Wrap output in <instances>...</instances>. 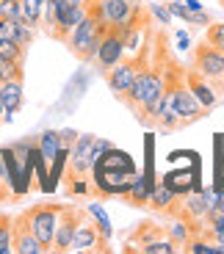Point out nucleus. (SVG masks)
Listing matches in <instances>:
<instances>
[{
  "instance_id": "0eeeda50",
  "label": "nucleus",
  "mask_w": 224,
  "mask_h": 254,
  "mask_svg": "<svg viewBox=\"0 0 224 254\" xmlns=\"http://www.w3.org/2000/svg\"><path fill=\"white\" fill-rule=\"evenodd\" d=\"M58 216H61V207H50V204H42V207H33L25 213L28 227L31 232L42 241V246H53V235H56L58 227Z\"/></svg>"
},
{
  "instance_id": "6e6552de",
  "label": "nucleus",
  "mask_w": 224,
  "mask_h": 254,
  "mask_svg": "<svg viewBox=\"0 0 224 254\" xmlns=\"http://www.w3.org/2000/svg\"><path fill=\"white\" fill-rule=\"evenodd\" d=\"M125 33L119 31L116 25H108V31L103 33V39H100V47H97L94 58L97 64L103 66V69H111L114 64L122 61V56H125Z\"/></svg>"
},
{
  "instance_id": "9d476101",
  "label": "nucleus",
  "mask_w": 224,
  "mask_h": 254,
  "mask_svg": "<svg viewBox=\"0 0 224 254\" xmlns=\"http://www.w3.org/2000/svg\"><path fill=\"white\" fill-rule=\"evenodd\" d=\"M11 249L19 254H42L45 252V246H42V241H39L36 235L31 232V227H28V218L25 216H19L17 224H11Z\"/></svg>"
},
{
  "instance_id": "72a5a7b5",
  "label": "nucleus",
  "mask_w": 224,
  "mask_h": 254,
  "mask_svg": "<svg viewBox=\"0 0 224 254\" xmlns=\"http://www.w3.org/2000/svg\"><path fill=\"white\" fill-rule=\"evenodd\" d=\"M219 3H222V6H224V0H219Z\"/></svg>"
},
{
  "instance_id": "bb28decb",
  "label": "nucleus",
  "mask_w": 224,
  "mask_h": 254,
  "mask_svg": "<svg viewBox=\"0 0 224 254\" xmlns=\"http://www.w3.org/2000/svg\"><path fill=\"white\" fill-rule=\"evenodd\" d=\"M0 17L22 19V0H0Z\"/></svg>"
},
{
  "instance_id": "c85d7f7f",
  "label": "nucleus",
  "mask_w": 224,
  "mask_h": 254,
  "mask_svg": "<svg viewBox=\"0 0 224 254\" xmlns=\"http://www.w3.org/2000/svg\"><path fill=\"white\" fill-rule=\"evenodd\" d=\"M86 0H56L58 8H70V6H83Z\"/></svg>"
},
{
  "instance_id": "412c9836",
  "label": "nucleus",
  "mask_w": 224,
  "mask_h": 254,
  "mask_svg": "<svg viewBox=\"0 0 224 254\" xmlns=\"http://www.w3.org/2000/svg\"><path fill=\"white\" fill-rule=\"evenodd\" d=\"M42 6H45V0H22V19L31 28L42 22Z\"/></svg>"
},
{
  "instance_id": "4468645a",
  "label": "nucleus",
  "mask_w": 224,
  "mask_h": 254,
  "mask_svg": "<svg viewBox=\"0 0 224 254\" xmlns=\"http://www.w3.org/2000/svg\"><path fill=\"white\" fill-rule=\"evenodd\" d=\"M0 97H3V119L11 122V114H17L22 105V77H11V80L0 83Z\"/></svg>"
},
{
  "instance_id": "a878e982",
  "label": "nucleus",
  "mask_w": 224,
  "mask_h": 254,
  "mask_svg": "<svg viewBox=\"0 0 224 254\" xmlns=\"http://www.w3.org/2000/svg\"><path fill=\"white\" fill-rule=\"evenodd\" d=\"M205 42H211L219 53H224V22H213V25H208Z\"/></svg>"
},
{
  "instance_id": "1a4fd4ad",
  "label": "nucleus",
  "mask_w": 224,
  "mask_h": 254,
  "mask_svg": "<svg viewBox=\"0 0 224 254\" xmlns=\"http://www.w3.org/2000/svg\"><path fill=\"white\" fill-rule=\"evenodd\" d=\"M139 69H141V61H125V64L119 61V64H114V66L108 69V86H111V91H114V94H119V97H125L130 91V86H133Z\"/></svg>"
},
{
  "instance_id": "f3484780",
  "label": "nucleus",
  "mask_w": 224,
  "mask_h": 254,
  "mask_svg": "<svg viewBox=\"0 0 224 254\" xmlns=\"http://www.w3.org/2000/svg\"><path fill=\"white\" fill-rule=\"evenodd\" d=\"M163 185L174 190V196H186L194 190V172L191 169H177V172H169L163 177Z\"/></svg>"
},
{
  "instance_id": "2eb2a0df",
  "label": "nucleus",
  "mask_w": 224,
  "mask_h": 254,
  "mask_svg": "<svg viewBox=\"0 0 224 254\" xmlns=\"http://www.w3.org/2000/svg\"><path fill=\"white\" fill-rule=\"evenodd\" d=\"M186 86L191 89V94L197 97L199 102H202V108H205V111H208V108H213V105L219 102V94L213 91V86H211V83H208L202 75H197L194 69L186 75Z\"/></svg>"
},
{
  "instance_id": "f8f14e48",
  "label": "nucleus",
  "mask_w": 224,
  "mask_h": 254,
  "mask_svg": "<svg viewBox=\"0 0 224 254\" xmlns=\"http://www.w3.org/2000/svg\"><path fill=\"white\" fill-rule=\"evenodd\" d=\"M86 8H89V3H83V6H70V8H58L56 6V22H53L50 33L56 39H67L72 33V28L86 17Z\"/></svg>"
},
{
  "instance_id": "a211bd4d",
  "label": "nucleus",
  "mask_w": 224,
  "mask_h": 254,
  "mask_svg": "<svg viewBox=\"0 0 224 254\" xmlns=\"http://www.w3.org/2000/svg\"><path fill=\"white\" fill-rule=\"evenodd\" d=\"M125 196H128L133 204H147L149 196H152V183H149L147 177H139V174H136L133 185H130V190L125 193Z\"/></svg>"
},
{
  "instance_id": "f03ea898",
  "label": "nucleus",
  "mask_w": 224,
  "mask_h": 254,
  "mask_svg": "<svg viewBox=\"0 0 224 254\" xmlns=\"http://www.w3.org/2000/svg\"><path fill=\"white\" fill-rule=\"evenodd\" d=\"M108 31V22L103 17V8L97 3L94 8H86V17L72 28V33L67 36V45L72 47V53L80 58H94L97 47H100V39Z\"/></svg>"
},
{
  "instance_id": "aec40b11",
  "label": "nucleus",
  "mask_w": 224,
  "mask_h": 254,
  "mask_svg": "<svg viewBox=\"0 0 224 254\" xmlns=\"http://www.w3.org/2000/svg\"><path fill=\"white\" fill-rule=\"evenodd\" d=\"M0 58H8V61H14V64H22V58H25V47H19L14 39L0 36Z\"/></svg>"
},
{
  "instance_id": "20e7f679",
  "label": "nucleus",
  "mask_w": 224,
  "mask_h": 254,
  "mask_svg": "<svg viewBox=\"0 0 224 254\" xmlns=\"http://www.w3.org/2000/svg\"><path fill=\"white\" fill-rule=\"evenodd\" d=\"M163 89H166V75H163L160 69L141 66L139 75H136V80H133V86H130V91L125 94V100H128L133 108L141 111L147 102H152Z\"/></svg>"
},
{
  "instance_id": "4be33fe9",
  "label": "nucleus",
  "mask_w": 224,
  "mask_h": 254,
  "mask_svg": "<svg viewBox=\"0 0 224 254\" xmlns=\"http://www.w3.org/2000/svg\"><path fill=\"white\" fill-rule=\"evenodd\" d=\"M149 202H152V207H155V210H166V207H172V202H174V190H172V188H166V185L160 183L158 188H152V196H149Z\"/></svg>"
},
{
  "instance_id": "6ab92c4d",
  "label": "nucleus",
  "mask_w": 224,
  "mask_h": 254,
  "mask_svg": "<svg viewBox=\"0 0 224 254\" xmlns=\"http://www.w3.org/2000/svg\"><path fill=\"white\" fill-rule=\"evenodd\" d=\"M58 149H61V133H45L42 135V141H39V152H42L45 163H53V160H56Z\"/></svg>"
},
{
  "instance_id": "7c9ffc66",
  "label": "nucleus",
  "mask_w": 224,
  "mask_h": 254,
  "mask_svg": "<svg viewBox=\"0 0 224 254\" xmlns=\"http://www.w3.org/2000/svg\"><path fill=\"white\" fill-rule=\"evenodd\" d=\"M152 11H155V14H158V17H160V19H163V22H169V14H166V11H163V8H160V6H152Z\"/></svg>"
},
{
  "instance_id": "5701e85b",
  "label": "nucleus",
  "mask_w": 224,
  "mask_h": 254,
  "mask_svg": "<svg viewBox=\"0 0 224 254\" xmlns=\"http://www.w3.org/2000/svg\"><path fill=\"white\" fill-rule=\"evenodd\" d=\"M89 213L94 216V221H97V229H100V235L108 241L111 238V224H108V216H105V210L100 207V204H89Z\"/></svg>"
},
{
  "instance_id": "9b49d317",
  "label": "nucleus",
  "mask_w": 224,
  "mask_h": 254,
  "mask_svg": "<svg viewBox=\"0 0 224 254\" xmlns=\"http://www.w3.org/2000/svg\"><path fill=\"white\" fill-rule=\"evenodd\" d=\"M61 213L64 216H58V227H56V235H53V249L56 252H70L75 227L83 218V213H75V210H61Z\"/></svg>"
},
{
  "instance_id": "cd10ccee",
  "label": "nucleus",
  "mask_w": 224,
  "mask_h": 254,
  "mask_svg": "<svg viewBox=\"0 0 224 254\" xmlns=\"http://www.w3.org/2000/svg\"><path fill=\"white\" fill-rule=\"evenodd\" d=\"M144 252L147 254H172L174 241H149V243H144Z\"/></svg>"
},
{
  "instance_id": "f257e3e1",
  "label": "nucleus",
  "mask_w": 224,
  "mask_h": 254,
  "mask_svg": "<svg viewBox=\"0 0 224 254\" xmlns=\"http://www.w3.org/2000/svg\"><path fill=\"white\" fill-rule=\"evenodd\" d=\"M94 188L105 196H125L136 180V163L128 152L122 149H105L94 163Z\"/></svg>"
},
{
  "instance_id": "393cba45",
  "label": "nucleus",
  "mask_w": 224,
  "mask_h": 254,
  "mask_svg": "<svg viewBox=\"0 0 224 254\" xmlns=\"http://www.w3.org/2000/svg\"><path fill=\"white\" fill-rule=\"evenodd\" d=\"M11 77H22V64H14L8 58H0V83L11 80Z\"/></svg>"
},
{
  "instance_id": "473e14b6",
  "label": "nucleus",
  "mask_w": 224,
  "mask_h": 254,
  "mask_svg": "<svg viewBox=\"0 0 224 254\" xmlns=\"http://www.w3.org/2000/svg\"><path fill=\"white\" fill-rule=\"evenodd\" d=\"M3 111H6V108H3V97H0V116H3Z\"/></svg>"
},
{
  "instance_id": "ddd939ff",
  "label": "nucleus",
  "mask_w": 224,
  "mask_h": 254,
  "mask_svg": "<svg viewBox=\"0 0 224 254\" xmlns=\"http://www.w3.org/2000/svg\"><path fill=\"white\" fill-rule=\"evenodd\" d=\"M100 243H105V238L100 235L97 224H89V221H77L75 227V235H72V252H89V249H97Z\"/></svg>"
},
{
  "instance_id": "c756f323",
  "label": "nucleus",
  "mask_w": 224,
  "mask_h": 254,
  "mask_svg": "<svg viewBox=\"0 0 224 254\" xmlns=\"http://www.w3.org/2000/svg\"><path fill=\"white\" fill-rule=\"evenodd\" d=\"M183 6H186L188 11H199V8H202L199 6V0H183Z\"/></svg>"
},
{
  "instance_id": "423d86ee",
  "label": "nucleus",
  "mask_w": 224,
  "mask_h": 254,
  "mask_svg": "<svg viewBox=\"0 0 224 254\" xmlns=\"http://www.w3.org/2000/svg\"><path fill=\"white\" fill-rule=\"evenodd\" d=\"M169 108H172V114L180 122H197L205 114L202 102L191 94V89H188L186 83H180V80H174L169 86Z\"/></svg>"
},
{
  "instance_id": "b1692460",
  "label": "nucleus",
  "mask_w": 224,
  "mask_h": 254,
  "mask_svg": "<svg viewBox=\"0 0 224 254\" xmlns=\"http://www.w3.org/2000/svg\"><path fill=\"white\" fill-rule=\"evenodd\" d=\"M11 238H14V232H11V218H8V216H0V254L11 252Z\"/></svg>"
},
{
  "instance_id": "dca6fc26",
  "label": "nucleus",
  "mask_w": 224,
  "mask_h": 254,
  "mask_svg": "<svg viewBox=\"0 0 224 254\" xmlns=\"http://www.w3.org/2000/svg\"><path fill=\"white\" fill-rule=\"evenodd\" d=\"M100 8H103V17L108 25H125L136 14L130 0H100Z\"/></svg>"
},
{
  "instance_id": "2f4dec72",
  "label": "nucleus",
  "mask_w": 224,
  "mask_h": 254,
  "mask_svg": "<svg viewBox=\"0 0 224 254\" xmlns=\"http://www.w3.org/2000/svg\"><path fill=\"white\" fill-rule=\"evenodd\" d=\"M177 42H180V47H186L188 45V36H186V33H177Z\"/></svg>"
},
{
  "instance_id": "39448f33",
  "label": "nucleus",
  "mask_w": 224,
  "mask_h": 254,
  "mask_svg": "<svg viewBox=\"0 0 224 254\" xmlns=\"http://www.w3.org/2000/svg\"><path fill=\"white\" fill-rule=\"evenodd\" d=\"M194 72L202 75L213 86V91L224 89V53H219L211 42H202L194 50Z\"/></svg>"
},
{
  "instance_id": "7ed1b4c3",
  "label": "nucleus",
  "mask_w": 224,
  "mask_h": 254,
  "mask_svg": "<svg viewBox=\"0 0 224 254\" xmlns=\"http://www.w3.org/2000/svg\"><path fill=\"white\" fill-rule=\"evenodd\" d=\"M111 149V141L94 138V135H80L75 138V146L70 149V177H83L94 169L97 158Z\"/></svg>"
}]
</instances>
